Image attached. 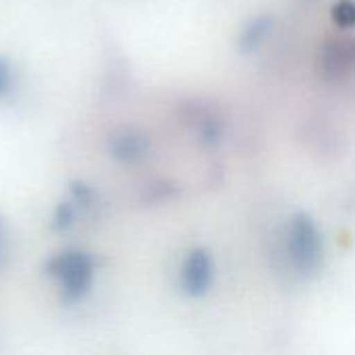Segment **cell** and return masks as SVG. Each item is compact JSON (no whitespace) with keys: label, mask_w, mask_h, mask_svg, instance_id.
<instances>
[{"label":"cell","mask_w":355,"mask_h":355,"mask_svg":"<svg viewBox=\"0 0 355 355\" xmlns=\"http://www.w3.org/2000/svg\"><path fill=\"white\" fill-rule=\"evenodd\" d=\"M287 252L302 277H314L324 260L322 235L314 218L306 212H297L289 220L287 229Z\"/></svg>","instance_id":"obj_1"},{"label":"cell","mask_w":355,"mask_h":355,"mask_svg":"<svg viewBox=\"0 0 355 355\" xmlns=\"http://www.w3.org/2000/svg\"><path fill=\"white\" fill-rule=\"evenodd\" d=\"M46 272L60 283L62 300L67 304H77L83 300L94 283V262L79 250L54 254L46 264Z\"/></svg>","instance_id":"obj_2"},{"label":"cell","mask_w":355,"mask_h":355,"mask_svg":"<svg viewBox=\"0 0 355 355\" xmlns=\"http://www.w3.org/2000/svg\"><path fill=\"white\" fill-rule=\"evenodd\" d=\"M354 40L345 37H327L316 56V67L320 77L327 81H343L352 75L354 69Z\"/></svg>","instance_id":"obj_3"},{"label":"cell","mask_w":355,"mask_h":355,"mask_svg":"<svg viewBox=\"0 0 355 355\" xmlns=\"http://www.w3.org/2000/svg\"><path fill=\"white\" fill-rule=\"evenodd\" d=\"M214 281V260L206 248L191 250L181 264V289L189 297H204Z\"/></svg>","instance_id":"obj_4"},{"label":"cell","mask_w":355,"mask_h":355,"mask_svg":"<svg viewBox=\"0 0 355 355\" xmlns=\"http://www.w3.org/2000/svg\"><path fill=\"white\" fill-rule=\"evenodd\" d=\"M150 152V137L139 129H119L108 137V154L112 160L123 164H135Z\"/></svg>","instance_id":"obj_5"},{"label":"cell","mask_w":355,"mask_h":355,"mask_svg":"<svg viewBox=\"0 0 355 355\" xmlns=\"http://www.w3.org/2000/svg\"><path fill=\"white\" fill-rule=\"evenodd\" d=\"M272 27H275V19L268 17V15H262V17L252 19V21L243 27V31H241V35H239V50L245 52V54L256 52V50L266 42V37L270 35Z\"/></svg>","instance_id":"obj_6"},{"label":"cell","mask_w":355,"mask_h":355,"mask_svg":"<svg viewBox=\"0 0 355 355\" xmlns=\"http://www.w3.org/2000/svg\"><path fill=\"white\" fill-rule=\"evenodd\" d=\"M77 204L69 198V200H64V202H60V204H56V208L52 210V229L54 231H67V229H71L73 227V223H75V216H77Z\"/></svg>","instance_id":"obj_7"},{"label":"cell","mask_w":355,"mask_h":355,"mask_svg":"<svg viewBox=\"0 0 355 355\" xmlns=\"http://www.w3.org/2000/svg\"><path fill=\"white\" fill-rule=\"evenodd\" d=\"M198 137L206 148H216L223 137V125L216 116H206L198 125Z\"/></svg>","instance_id":"obj_8"},{"label":"cell","mask_w":355,"mask_h":355,"mask_svg":"<svg viewBox=\"0 0 355 355\" xmlns=\"http://www.w3.org/2000/svg\"><path fill=\"white\" fill-rule=\"evenodd\" d=\"M331 19L339 29H352L355 23L354 0H337L331 8Z\"/></svg>","instance_id":"obj_9"},{"label":"cell","mask_w":355,"mask_h":355,"mask_svg":"<svg viewBox=\"0 0 355 355\" xmlns=\"http://www.w3.org/2000/svg\"><path fill=\"white\" fill-rule=\"evenodd\" d=\"M71 189V200L77 204V206H92L94 204V200H96V193H94V189L87 185V183H83V181H73L71 185H69Z\"/></svg>","instance_id":"obj_10"},{"label":"cell","mask_w":355,"mask_h":355,"mask_svg":"<svg viewBox=\"0 0 355 355\" xmlns=\"http://www.w3.org/2000/svg\"><path fill=\"white\" fill-rule=\"evenodd\" d=\"M12 87V64L6 56L0 54V100L10 92Z\"/></svg>","instance_id":"obj_11"},{"label":"cell","mask_w":355,"mask_h":355,"mask_svg":"<svg viewBox=\"0 0 355 355\" xmlns=\"http://www.w3.org/2000/svg\"><path fill=\"white\" fill-rule=\"evenodd\" d=\"M4 260V218L0 216V264Z\"/></svg>","instance_id":"obj_12"}]
</instances>
